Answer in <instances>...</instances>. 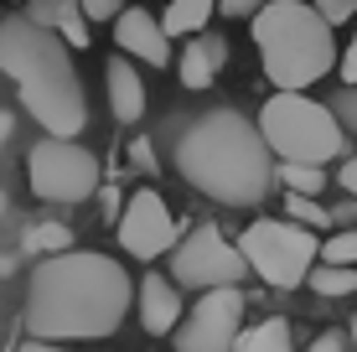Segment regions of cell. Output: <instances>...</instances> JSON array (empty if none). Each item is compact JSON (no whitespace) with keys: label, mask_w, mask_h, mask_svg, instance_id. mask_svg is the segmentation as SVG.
Listing matches in <instances>:
<instances>
[{"label":"cell","mask_w":357,"mask_h":352,"mask_svg":"<svg viewBox=\"0 0 357 352\" xmlns=\"http://www.w3.org/2000/svg\"><path fill=\"white\" fill-rule=\"evenodd\" d=\"M0 72L16 83L21 104L47 135H83L89 99H83L73 47L36 16H0Z\"/></svg>","instance_id":"obj_3"},{"label":"cell","mask_w":357,"mask_h":352,"mask_svg":"<svg viewBox=\"0 0 357 352\" xmlns=\"http://www.w3.org/2000/svg\"><path fill=\"white\" fill-rule=\"evenodd\" d=\"M176 171L223 208H254L275 181V151L259 119H243L238 109H207L181 130Z\"/></svg>","instance_id":"obj_2"},{"label":"cell","mask_w":357,"mask_h":352,"mask_svg":"<svg viewBox=\"0 0 357 352\" xmlns=\"http://www.w3.org/2000/svg\"><path fill=\"white\" fill-rule=\"evenodd\" d=\"M352 342H357V321H352Z\"/></svg>","instance_id":"obj_32"},{"label":"cell","mask_w":357,"mask_h":352,"mask_svg":"<svg viewBox=\"0 0 357 352\" xmlns=\"http://www.w3.org/2000/svg\"><path fill=\"white\" fill-rule=\"evenodd\" d=\"M26 181L47 202H83L98 187V161L78 145V135H47L26 155Z\"/></svg>","instance_id":"obj_7"},{"label":"cell","mask_w":357,"mask_h":352,"mask_svg":"<svg viewBox=\"0 0 357 352\" xmlns=\"http://www.w3.org/2000/svg\"><path fill=\"white\" fill-rule=\"evenodd\" d=\"M26 16H36L42 26H52L57 36H63L68 47H89V10H83V0H31L26 6Z\"/></svg>","instance_id":"obj_13"},{"label":"cell","mask_w":357,"mask_h":352,"mask_svg":"<svg viewBox=\"0 0 357 352\" xmlns=\"http://www.w3.org/2000/svg\"><path fill=\"white\" fill-rule=\"evenodd\" d=\"M316 10H321L331 26H342V21H352V16H357V0H316Z\"/></svg>","instance_id":"obj_24"},{"label":"cell","mask_w":357,"mask_h":352,"mask_svg":"<svg viewBox=\"0 0 357 352\" xmlns=\"http://www.w3.org/2000/svg\"><path fill=\"white\" fill-rule=\"evenodd\" d=\"M259 130L280 161H337L347 151V130L331 114V104L305 99V89H275V99L259 109Z\"/></svg>","instance_id":"obj_5"},{"label":"cell","mask_w":357,"mask_h":352,"mask_svg":"<svg viewBox=\"0 0 357 352\" xmlns=\"http://www.w3.org/2000/svg\"><path fill=\"white\" fill-rule=\"evenodd\" d=\"M114 42H119V52L140 57V63H151V68L171 63V31L161 26V16H151V10L125 6L119 21H114Z\"/></svg>","instance_id":"obj_11"},{"label":"cell","mask_w":357,"mask_h":352,"mask_svg":"<svg viewBox=\"0 0 357 352\" xmlns=\"http://www.w3.org/2000/svg\"><path fill=\"white\" fill-rule=\"evenodd\" d=\"M280 181H285L290 192H321L326 187V166H316V161H285V166H280Z\"/></svg>","instance_id":"obj_20"},{"label":"cell","mask_w":357,"mask_h":352,"mask_svg":"<svg viewBox=\"0 0 357 352\" xmlns=\"http://www.w3.org/2000/svg\"><path fill=\"white\" fill-rule=\"evenodd\" d=\"M181 285L176 280H161V275H145L140 280V326L151 337H166V332H176V321H181Z\"/></svg>","instance_id":"obj_12"},{"label":"cell","mask_w":357,"mask_h":352,"mask_svg":"<svg viewBox=\"0 0 357 352\" xmlns=\"http://www.w3.org/2000/svg\"><path fill=\"white\" fill-rule=\"evenodd\" d=\"M254 47L275 89H311L337 68L331 21L305 0H264L254 10Z\"/></svg>","instance_id":"obj_4"},{"label":"cell","mask_w":357,"mask_h":352,"mask_svg":"<svg viewBox=\"0 0 357 352\" xmlns=\"http://www.w3.org/2000/svg\"><path fill=\"white\" fill-rule=\"evenodd\" d=\"M238 249H243V259H249V270L275 290L305 285L311 264L321 259L316 234L305 223H295V217H259V223H249L243 238H238Z\"/></svg>","instance_id":"obj_6"},{"label":"cell","mask_w":357,"mask_h":352,"mask_svg":"<svg viewBox=\"0 0 357 352\" xmlns=\"http://www.w3.org/2000/svg\"><path fill=\"white\" fill-rule=\"evenodd\" d=\"M213 10H218V0H171L161 26L171 36H192V31H202L207 21H213Z\"/></svg>","instance_id":"obj_16"},{"label":"cell","mask_w":357,"mask_h":352,"mask_svg":"<svg viewBox=\"0 0 357 352\" xmlns=\"http://www.w3.org/2000/svg\"><path fill=\"white\" fill-rule=\"evenodd\" d=\"M10 135V114H0V140H6Z\"/></svg>","instance_id":"obj_31"},{"label":"cell","mask_w":357,"mask_h":352,"mask_svg":"<svg viewBox=\"0 0 357 352\" xmlns=\"http://www.w3.org/2000/svg\"><path fill=\"white\" fill-rule=\"evenodd\" d=\"M0 208H6V197H0Z\"/></svg>","instance_id":"obj_33"},{"label":"cell","mask_w":357,"mask_h":352,"mask_svg":"<svg viewBox=\"0 0 357 352\" xmlns=\"http://www.w3.org/2000/svg\"><path fill=\"white\" fill-rule=\"evenodd\" d=\"M233 347H238V352H285V347H290V326L280 321V316L249 326V332L238 326V342H233Z\"/></svg>","instance_id":"obj_18"},{"label":"cell","mask_w":357,"mask_h":352,"mask_svg":"<svg viewBox=\"0 0 357 352\" xmlns=\"http://www.w3.org/2000/svg\"><path fill=\"white\" fill-rule=\"evenodd\" d=\"M238 321H243L238 285L197 290V306L187 311V321H176V347L181 352H228L238 342Z\"/></svg>","instance_id":"obj_9"},{"label":"cell","mask_w":357,"mask_h":352,"mask_svg":"<svg viewBox=\"0 0 357 352\" xmlns=\"http://www.w3.org/2000/svg\"><path fill=\"white\" fill-rule=\"evenodd\" d=\"M337 347H347L342 332H321V337H316V352H337Z\"/></svg>","instance_id":"obj_29"},{"label":"cell","mask_w":357,"mask_h":352,"mask_svg":"<svg viewBox=\"0 0 357 352\" xmlns=\"http://www.w3.org/2000/svg\"><path fill=\"white\" fill-rule=\"evenodd\" d=\"M249 259H243L238 244H228L213 223L192 228L187 238H176V254H171V280L187 290H213V285H238Z\"/></svg>","instance_id":"obj_8"},{"label":"cell","mask_w":357,"mask_h":352,"mask_svg":"<svg viewBox=\"0 0 357 352\" xmlns=\"http://www.w3.org/2000/svg\"><path fill=\"white\" fill-rule=\"evenodd\" d=\"M285 217H295V223H305V228H326L331 223V213L316 202V192H290L285 197Z\"/></svg>","instance_id":"obj_21"},{"label":"cell","mask_w":357,"mask_h":352,"mask_svg":"<svg viewBox=\"0 0 357 352\" xmlns=\"http://www.w3.org/2000/svg\"><path fill=\"white\" fill-rule=\"evenodd\" d=\"M259 6H264V0H218V10H223V16H254Z\"/></svg>","instance_id":"obj_27"},{"label":"cell","mask_w":357,"mask_h":352,"mask_svg":"<svg viewBox=\"0 0 357 352\" xmlns=\"http://www.w3.org/2000/svg\"><path fill=\"white\" fill-rule=\"evenodd\" d=\"M321 259H331V264H357V228L331 234L326 244H321Z\"/></svg>","instance_id":"obj_22"},{"label":"cell","mask_w":357,"mask_h":352,"mask_svg":"<svg viewBox=\"0 0 357 352\" xmlns=\"http://www.w3.org/2000/svg\"><path fill=\"white\" fill-rule=\"evenodd\" d=\"M130 311V275L89 249L42 254L26 285V326L36 342H89L119 332Z\"/></svg>","instance_id":"obj_1"},{"label":"cell","mask_w":357,"mask_h":352,"mask_svg":"<svg viewBox=\"0 0 357 352\" xmlns=\"http://www.w3.org/2000/svg\"><path fill=\"white\" fill-rule=\"evenodd\" d=\"M331 114L342 119V130H347V135H357V83H347V89L331 99Z\"/></svg>","instance_id":"obj_23"},{"label":"cell","mask_w":357,"mask_h":352,"mask_svg":"<svg viewBox=\"0 0 357 352\" xmlns=\"http://www.w3.org/2000/svg\"><path fill=\"white\" fill-rule=\"evenodd\" d=\"M130 155H135V166H151V140H135Z\"/></svg>","instance_id":"obj_30"},{"label":"cell","mask_w":357,"mask_h":352,"mask_svg":"<svg viewBox=\"0 0 357 352\" xmlns=\"http://www.w3.org/2000/svg\"><path fill=\"white\" fill-rule=\"evenodd\" d=\"M337 72H342V83H357V36L347 42V52L337 57Z\"/></svg>","instance_id":"obj_26"},{"label":"cell","mask_w":357,"mask_h":352,"mask_svg":"<svg viewBox=\"0 0 357 352\" xmlns=\"http://www.w3.org/2000/svg\"><path fill=\"white\" fill-rule=\"evenodd\" d=\"M342 187H347V197H357V155H352V161H342Z\"/></svg>","instance_id":"obj_28"},{"label":"cell","mask_w":357,"mask_h":352,"mask_svg":"<svg viewBox=\"0 0 357 352\" xmlns=\"http://www.w3.org/2000/svg\"><path fill=\"white\" fill-rule=\"evenodd\" d=\"M223 57H228L223 36H197V31H192L187 52L176 57V72H181V83H187V89L197 93V89H207V83L218 78V68H223Z\"/></svg>","instance_id":"obj_14"},{"label":"cell","mask_w":357,"mask_h":352,"mask_svg":"<svg viewBox=\"0 0 357 352\" xmlns=\"http://www.w3.org/2000/svg\"><path fill=\"white\" fill-rule=\"evenodd\" d=\"M305 285L316 290V296H326V300H337V296H352L357 290V264H311V275H305Z\"/></svg>","instance_id":"obj_17"},{"label":"cell","mask_w":357,"mask_h":352,"mask_svg":"<svg viewBox=\"0 0 357 352\" xmlns=\"http://www.w3.org/2000/svg\"><path fill=\"white\" fill-rule=\"evenodd\" d=\"M104 83H109V109H114V119L119 125H135V119L145 114V83H140V72H135V63H109L104 72Z\"/></svg>","instance_id":"obj_15"},{"label":"cell","mask_w":357,"mask_h":352,"mask_svg":"<svg viewBox=\"0 0 357 352\" xmlns=\"http://www.w3.org/2000/svg\"><path fill=\"white\" fill-rule=\"evenodd\" d=\"M83 10H89V21H109L125 10V0H83Z\"/></svg>","instance_id":"obj_25"},{"label":"cell","mask_w":357,"mask_h":352,"mask_svg":"<svg viewBox=\"0 0 357 352\" xmlns=\"http://www.w3.org/2000/svg\"><path fill=\"white\" fill-rule=\"evenodd\" d=\"M21 249H26V254H57V249H73V228H63V223H31L26 238H21Z\"/></svg>","instance_id":"obj_19"},{"label":"cell","mask_w":357,"mask_h":352,"mask_svg":"<svg viewBox=\"0 0 357 352\" xmlns=\"http://www.w3.org/2000/svg\"><path fill=\"white\" fill-rule=\"evenodd\" d=\"M119 244H125V254H135V259H155V254L176 249V217H171V208L161 202V192L140 187L135 197L125 202V213H119Z\"/></svg>","instance_id":"obj_10"}]
</instances>
